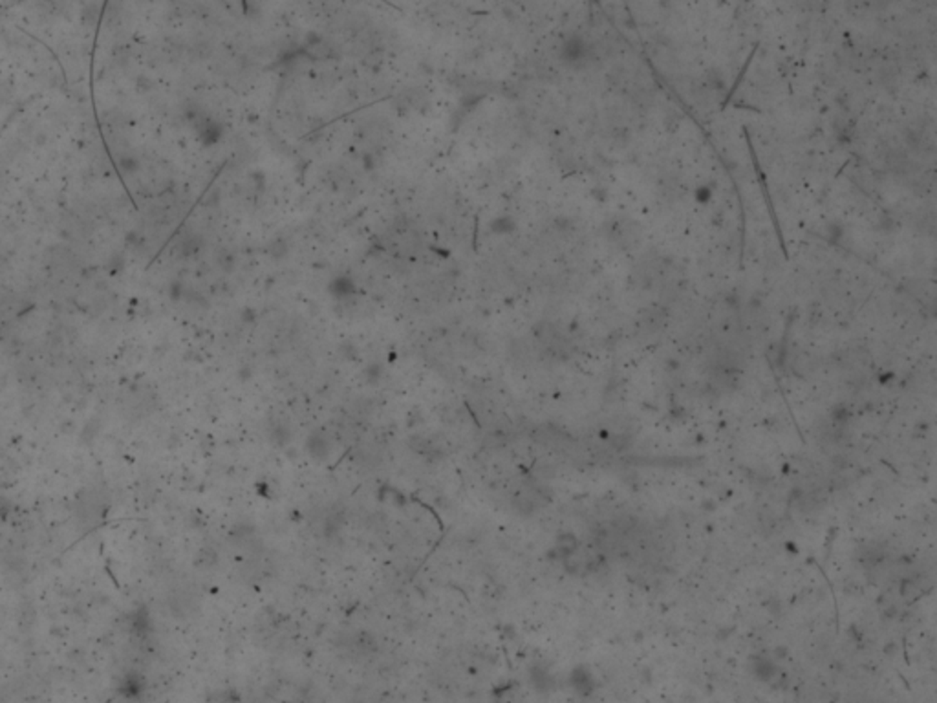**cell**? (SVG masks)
<instances>
[{
    "mask_svg": "<svg viewBox=\"0 0 937 703\" xmlns=\"http://www.w3.org/2000/svg\"><path fill=\"white\" fill-rule=\"evenodd\" d=\"M308 449H310L313 458H324V456L330 452L328 442L324 438H320L319 434H311L310 440H308Z\"/></svg>",
    "mask_w": 937,
    "mask_h": 703,
    "instance_id": "obj_1",
    "label": "cell"
}]
</instances>
